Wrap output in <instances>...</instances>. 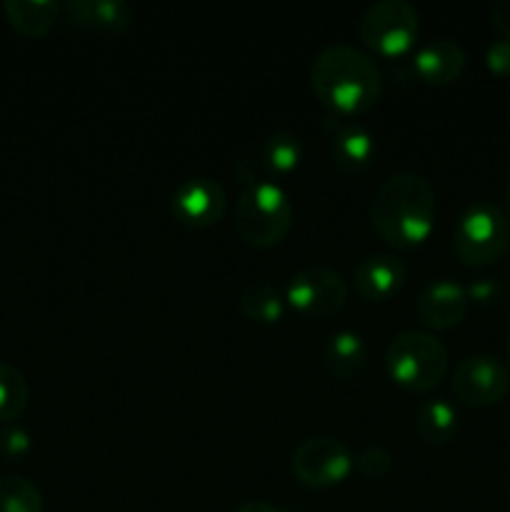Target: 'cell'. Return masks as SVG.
Here are the masks:
<instances>
[{
    "label": "cell",
    "instance_id": "cell-17",
    "mask_svg": "<svg viewBox=\"0 0 510 512\" xmlns=\"http://www.w3.org/2000/svg\"><path fill=\"white\" fill-rule=\"evenodd\" d=\"M3 13L10 28L25 38H43L60 18V5L53 0H5Z\"/></svg>",
    "mask_w": 510,
    "mask_h": 512
},
{
    "label": "cell",
    "instance_id": "cell-28",
    "mask_svg": "<svg viewBox=\"0 0 510 512\" xmlns=\"http://www.w3.org/2000/svg\"><path fill=\"white\" fill-rule=\"evenodd\" d=\"M235 512H283V510H278L275 505L265 503V500H250V503H243Z\"/></svg>",
    "mask_w": 510,
    "mask_h": 512
},
{
    "label": "cell",
    "instance_id": "cell-9",
    "mask_svg": "<svg viewBox=\"0 0 510 512\" xmlns=\"http://www.w3.org/2000/svg\"><path fill=\"white\" fill-rule=\"evenodd\" d=\"M450 388L460 403L470 405V408H490L508 395L510 373L503 360H498L495 355H465L455 365Z\"/></svg>",
    "mask_w": 510,
    "mask_h": 512
},
{
    "label": "cell",
    "instance_id": "cell-23",
    "mask_svg": "<svg viewBox=\"0 0 510 512\" xmlns=\"http://www.w3.org/2000/svg\"><path fill=\"white\" fill-rule=\"evenodd\" d=\"M353 460L355 470L368 480H383L393 473V455L383 445H368Z\"/></svg>",
    "mask_w": 510,
    "mask_h": 512
},
{
    "label": "cell",
    "instance_id": "cell-16",
    "mask_svg": "<svg viewBox=\"0 0 510 512\" xmlns=\"http://www.w3.org/2000/svg\"><path fill=\"white\" fill-rule=\"evenodd\" d=\"M323 365L325 373L340 383L358 378L368 365V345L363 335L355 330H338L330 335L323 350Z\"/></svg>",
    "mask_w": 510,
    "mask_h": 512
},
{
    "label": "cell",
    "instance_id": "cell-18",
    "mask_svg": "<svg viewBox=\"0 0 510 512\" xmlns=\"http://www.w3.org/2000/svg\"><path fill=\"white\" fill-rule=\"evenodd\" d=\"M415 430L428 445H448L458 435V410L445 398L425 400L415 415Z\"/></svg>",
    "mask_w": 510,
    "mask_h": 512
},
{
    "label": "cell",
    "instance_id": "cell-21",
    "mask_svg": "<svg viewBox=\"0 0 510 512\" xmlns=\"http://www.w3.org/2000/svg\"><path fill=\"white\" fill-rule=\"evenodd\" d=\"M28 380L15 365L0 360V423H15L28 408Z\"/></svg>",
    "mask_w": 510,
    "mask_h": 512
},
{
    "label": "cell",
    "instance_id": "cell-4",
    "mask_svg": "<svg viewBox=\"0 0 510 512\" xmlns=\"http://www.w3.org/2000/svg\"><path fill=\"white\" fill-rule=\"evenodd\" d=\"M390 378L413 393L438 388L448 373V350L428 330H403L385 348Z\"/></svg>",
    "mask_w": 510,
    "mask_h": 512
},
{
    "label": "cell",
    "instance_id": "cell-2",
    "mask_svg": "<svg viewBox=\"0 0 510 512\" xmlns=\"http://www.w3.org/2000/svg\"><path fill=\"white\" fill-rule=\"evenodd\" d=\"M370 223L375 233L395 248L425 243L435 228V190L425 175L403 170L380 183L370 200Z\"/></svg>",
    "mask_w": 510,
    "mask_h": 512
},
{
    "label": "cell",
    "instance_id": "cell-8",
    "mask_svg": "<svg viewBox=\"0 0 510 512\" xmlns=\"http://www.w3.org/2000/svg\"><path fill=\"white\" fill-rule=\"evenodd\" d=\"M285 300L295 313L308 320H328L345 308L348 283L325 265H308L288 280Z\"/></svg>",
    "mask_w": 510,
    "mask_h": 512
},
{
    "label": "cell",
    "instance_id": "cell-3",
    "mask_svg": "<svg viewBox=\"0 0 510 512\" xmlns=\"http://www.w3.org/2000/svg\"><path fill=\"white\" fill-rule=\"evenodd\" d=\"M293 225L290 195L275 180H258L235 203V233L250 248H273Z\"/></svg>",
    "mask_w": 510,
    "mask_h": 512
},
{
    "label": "cell",
    "instance_id": "cell-6",
    "mask_svg": "<svg viewBox=\"0 0 510 512\" xmlns=\"http://www.w3.org/2000/svg\"><path fill=\"white\" fill-rule=\"evenodd\" d=\"M420 33V15L408 0H378L363 10L358 35L370 50L385 58H400L415 45Z\"/></svg>",
    "mask_w": 510,
    "mask_h": 512
},
{
    "label": "cell",
    "instance_id": "cell-25",
    "mask_svg": "<svg viewBox=\"0 0 510 512\" xmlns=\"http://www.w3.org/2000/svg\"><path fill=\"white\" fill-rule=\"evenodd\" d=\"M485 65L495 75H510V38L500 35L485 48Z\"/></svg>",
    "mask_w": 510,
    "mask_h": 512
},
{
    "label": "cell",
    "instance_id": "cell-11",
    "mask_svg": "<svg viewBox=\"0 0 510 512\" xmlns=\"http://www.w3.org/2000/svg\"><path fill=\"white\" fill-rule=\"evenodd\" d=\"M468 290L450 278L430 280L415 298V315L430 330H450L468 313Z\"/></svg>",
    "mask_w": 510,
    "mask_h": 512
},
{
    "label": "cell",
    "instance_id": "cell-15",
    "mask_svg": "<svg viewBox=\"0 0 510 512\" xmlns=\"http://www.w3.org/2000/svg\"><path fill=\"white\" fill-rule=\"evenodd\" d=\"M375 153H378V145H375L373 133L363 125L343 123L333 133L330 155H333V163L340 173L360 175L370 168Z\"/></svg>",
    "mask_w": 510,
    "mask_h": 512
},
{
    "label": "cell",
    "instance_id": "cell-7",
    "mask_svg": "<svg viewBox=\"0 0 510 512\" xmlns=\"http://www.w3.org/2000/svg\"><path fill=\"white\" fill-rule=\"evenodd\" d=\"M355 468L348 445L333 435L305 438L290 458V473L310 490H325L340 485Z\"/></svg>",
    "mask_w": 510,
    "mask_h": 512
},
{
    "label": "cell",
    "instance_id": "cell-10",
    "mask_svg": "<svg viewBox=\"0 0 510 512\" xmlns=\"http://www.w3.org/2000/svg\"><path fill=\"white\" fill-rule=\"evenodd\" d=\"M225 208H228V198H225L223 185L203 175L183 180L170 198L175 220L188 228H210L223 218Z\"/></svg>",
    "mask_w": 510,
    "mask_h": 512
},
{
    "label": "cell",
    "instance_id": "cell-14",
    "mask_svg": "<svg viewBox=\"0 0 510 512\" xmlns=\"http://www.w3.org/2000/svg\"><path fill=\"white\" fill-rule=\"evenodd\" d=\"M465 60L468 55L463 45L450 38H438L415 50L413 73L428 85H450L465 70Z\"/></svg>",
    "mask_w": 510,
    "mask_h": 512
},
{
    "label": "cell",
    "instance_id": "cell-27",
    "mask_svg": "<svg viewBox=\"0 0 510 512\" xmlns=\"http://www.w3.org/2000/svg\"><path fill=\"white\" fill-rule=\"evenodd\" d=\"M490 18H493L495 30H500V35L510 38V0H498V3H493Z\"/></svg>",
    "mask_w": 510,
    "mask_h": 512
},
{
    "label": "cell",
    "instance_id": "cell-31",
    "mask_svg": "<svg viewBox=\"0 0 510 512\" xmlns=\"http://www.w3.org/2000/svg\"><path fill=\"white\" fill-rule=\"evenodd\" d=\"M283 512H295V510H283Z\"/></svg>",
    "mask_w": 510,
    "mask_h": 512
},
{
    "label": "cell",
    "instance_id": "cell-13",
    "mask_svg": "<svg viewBox=\"0 0 510 512\" xmlns=\"http://www.w3.org/2000/svg\"><path fill=\"white\" fill-rule=\"evenodd\" d=\"M65 20L85 30L120 35L135 23L133 5L125 0H68L60 5Z\"/></svg>",
    "mask_w": 510,
    "mask_h": 512
},
{
    "label": "cell",
    "instance_id": "cell-20",
    "mask_svg": "<svg viewBox=\"0 0 510 512\" xmlns=\"http://www.w3.org/2000/svg\"><path fill=\"white\" fill-rule=\"evenodd\" d=\"M303 160V143L295 133L278 130L263 143V165L270 175H288Z\"/></svg>",
    "mask_w": 510,
    "mask_h": 512
},
{
    "label": "cell",
    "instance_id": "cell-22",
    "mask_svg": "<svg viewBox=\"0 0 510 512\" xmlns=\"http://www.w3.org/2000/svg\"><path fill=\"white\" fill-rule=\"evenodd\" d=\"M45 503L40 490L20 475L0 478V512H43Z\"/></svg>",
    "mask_w": 510,
    "mask_h": 512
},
{
    "label": "cell",
    "instance_id": "cell-19",
    "mask_svg": "<svg viewBox=\"0 0 510 512\" xmlns=\"http://www.w3.org/2000/svg\"><path fill=\"white\" fill-rule=\"evenodd\" d=\"M238 308L253 323L270 325L283 318L285 303L273 283H268V280H253V283H248L240 290Z\"/></svg>",
    "mask_w": 510,
    "mask_h": 512
},
{
    "label": "cell",
    "instance_id": "cell-29",
    "mask_svg": "<svg viewBox=\"0 0 510 512\" xmlns=\"http://www.w3.org/2000/svg\"><path fill=\"white\" fill-rule=\"evenodd\" d=\"M505 203H508V210H510V180L508 185H505Z\"/></svg>",
    "mask_w": 510,
    "mask_h": 512
},
{
    "label": "cell",
    "instance_id": "cell-5",
    "mask_svg": "<svg viewBox=\"0 0 510 512\" xmlns=\"http://www.w3.org/2000/svg\"><path fill=\"white\" fill-rule=\"evenodd\" d=\"M510 223L490 200H475L460 213L453 230L455 255L470 268L490 265L508 250Z\"/></svg>",
    "mask_w": 510,
    "mask_h": 512
},
{
    "label": "cell",
    "instance_id": "cell-1",
    "mask_svg": "<svg viewBox=\"0 0 510 512\" xmlns=\"http://www.w3.org/2000/svg\"><path fill=\"white\" fill-rule=\"evenodd\" d=\"M310 85L333 115H358L373 108L383 95V73L365 50L333 43L315 55Z\"/></svg>",
    "mask_w": 510,
    "mask_h": 512
},
{
    "label": "cell",
    "instance_id": "cell-26",
    "mask_svg": "<svg viewBox=\"0 0 510 512\" xmlns=\"http://www.w3.org/2000/svg\"><path fill=\"white\" fill-rule=\"evenodd\" d=\"M465 290H468V298L473 300V303H480V305L498 303L500 295H503V285H500V280H495V278H480Z\"/></svg>",
    "mask_w": 510,
    "mask_h": 512
},
{
    "label": "cell",
    "instance_id": "cell-30",
    "mask_svg": "<svg viewBox=\"0 0 510 512\" xmlns=\"http://www.w3.org/2000/svg\"><path fill=\"white\" fill-rule=\"evenodd\" d=\"M505 350H508V358H510V330H508V340H505Z\"/></svg>",
    "mask_w": 510,
    "mask_h": 512
},
{
    "label": "cell",
    "instance_id": "cell-12",
    "mask_svg": "<svg viewBox=\"0 0 510 512\" xmlns=\"http://www.w3.org/2000/svg\"><path fill=\"white\" fill-rule=\"evenodd\" d=\"M408 280V268L393 253L365 255L353 270L355 293L370 303H383L393 298Z\"/></svg>",
    "mask_w": 510,
    "mask_h": 512
},
{
    "label": "cell",
    "instance_id": "cell-24",
    "mask_svg": "<svg viewBox=\"0 0 510 512\" xmlns=\"http://www.w3.org/2000/svg\"><path fill=\"white\" fill-rule=\"evenodd\" d=\"M30 450V435L28 430H23L20 425L8 423L3 430H0V453L8 455V458L18 460L23 458Z\"/></svg>",
    "mask_w": 510,
    "mask_h": 512
}]
</instances>
